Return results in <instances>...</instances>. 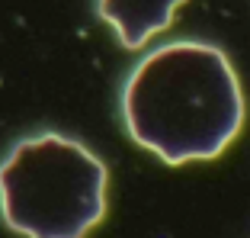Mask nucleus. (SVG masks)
I'll use <instances>...</instances> for the list:
<instances>
[{
    "label": "nucleus",
    "instance_id": "obj_1",
    "mask_svg": "<svg viewBox=\"0 0 250 238\" xmlns=\"http://www.w3.org/2000/svg\"><path fill=\"white\" fill-rule=\"evenodd\" d=\"M125 129L167 164L218 158L244 126V94L228 55L167 42L135 65L122 90Z\"/></svg>",
    "mask_w": 250,
    "mask_h": 238
},
{
    "label": "nucleus",
    "instance_id": "obj_2",
    "mask_svg": "<svg viewBox=\"0 0 250 238\" xmlns=\"http://www.w3.org/2000/svg\"><path fill=\"white\" fill-rule=\"evenodd\" d=\"M0 213L26 238H83L106 213V167L58 132L26 139L0 164Z\"/></svg>",
    "mask_w": 250,
    "mask_h": 238
},
{
    "label": "nucleus",
    "instance_id": "obj_3",
    "mask_svg": "<svg viewBox=\"0 0 250 238\" xmlns=\"http://www.w3.org/2000/svg\"><path fill=\"white\" fill-rule=\"evenodd\" d=\"M183 0H100V16L112 26L125 48H141L173 23Z\"/></svg>",
    "mask_w": 250,
    "mask_h": 238
}]
</instances>
